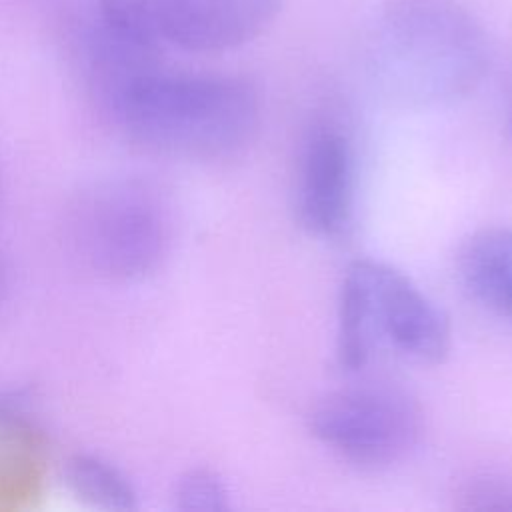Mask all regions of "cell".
<instances>
[{
    "instance_id": "9c48e42d",
    "label": "cell",
    "mask_w": 512,
    "mask_h": 512,
    "mask_svg": "<svg viewBox=\"0 0 512 512\" xmlns=\"http://www.w3.org/2000/svg\"><path fill=\"white\" fill-rule=\"evenodd\" d=\"M62 482L84 504L102 510H136L138 492L112 462L90 452H74L62 462Z\"/></svg>"
},
{
    "instance_id": "8fae6325",
    "label": "cell",
    "mask_w": 512,
    "mask_h": 512,
    "mask_svg": "<svg viewBox=\"0 0 512 512\" xmlns=\"http://www.w3.org/2000/svg\"><path fill=\"white\" fill-rule=\"evenodd\" d=\"M464 506L472 510H512V480L484 474L470 480L462 492Z\"/></svg>"
},
{
    "instance_id": "ba28073f",
    "label": "cell",
    "mask_w": 512,
    "mask_h": 512,
    "mask_svg": "<svg viewBox=\"0 0 512 512\" xmlns=\"http://www.w3.org/2000/svg\"><path fill=\"white\" fill-rule=\"evenodd\" d=\"M458 274L480 306L512 324L510 226H490L474 232L460 248Z\"/></svg>"
},
{
    "instance_id": "7c38bea8",
    "label": "cell",
    "mask_w": 512,
    "mask_h": 512,
    "mask_svg": "<svg viewBox=\"0 0 512 512\" xmlns=\"http://www.w3.org/2000/svg\"><path fill=\"white\" fill-rule=\"evenodd\" d=\"M6 290H8V266H6L4 258L0 256V302L6 296Z\"/></svg>"
},
{
    "instance_id": "277c9868",
    "label": "cell",
    "mask_w": 512,
    "mask_h": 512,
    "mask_svg": "<svg viewBox=\"0 0 512 512\" xmlns=\"http://www.w3.org/2000/svg\"><path fill=\"white\" fill-rule=\"evenodd\" d=\"M68 224L80 262L114 282L154 274L172 244V218L164 198L138 178L94 184L74 204Z\"/></svg>"
},
{
    "instance_id": "5b68a950",
    "label": "cell",
    "mask_w": 512,
    "mask_h": 512,
    "mask_svg": "<svg viewBox=\"0 0 512 512\" xmlns=\"http://www.w3.org/2000/svg\"><path fill=\"white\" fill-rule=\"evenodd\" d=\"M310 430L342 460L380 470L412 454L424 418L418 402L400 386L364 382L324 396L310 414Z\"/></svg>"
},
{
    "instance_id": "4fadbf2b",
    "label": "cell",
    "mask_w": 512,
    "mask_h": 512,
    "mask_svg": "<svg viewBox=\"0 0 512 512\" xmlns=\"http://www.w3.org/2000/svg\"><path fill=\"white\" fill-rule=\"evenodd\" d=\"M510 122H512V120H510Z\"/></svg>"
},
{
    "instance_id": "6da1fadb",
    "label": "cell",
    "mask_w": 512,
    "mask_h": 512,
    "mask_svg": "<svg viewBox=\"0 0 512 512\" xmlns=\"http://www.w3.org/2000/svg\"><path fill=\"white\" fill-rule=\"evenodd\" d=\"M488 62V36L458 0H392L368 38L376 84L404 106L432 108L466 98Z\"/></svg>"
},
{
    "instance_id": "52a82bcc",
    "label": "cell",
    "mask_w": 512,
    "mask_h": 512,
    "mask_svg": "<svg viewBox=\"0 0 512 512\" xmlns=\"http://www.w3.org/2000/svg\"><path fill=\"white\" fill-rule=\"evenodd\" d=\"M282 0H158L164 42L188 52H224L260 36Z\"/></svg>"
},
{
    "instance_id": "7a4b0ae2",
    "label": "cell",
    "mask_w": 512,
    "mask_h": 512,
    "mask_svg": "<svg viewBox=\"0 0 512 512\" xmlns=\"http://www.w3.org/2000/svg\"><path fill=\"white\" fill-rule=\"evenodd\" d=\"M106 114L128 140L150 152L220 160L254 140L260 98L236 76L156 68L126 88Z\"/></svg>"
},
{
    "instance_id": "3957f363",
    "label": "cell",
    "mask_w": 512,
    "mask_h": 512,
    "mask_svg": "<svg viewBox=\"0 0 512 512\" xmlns=\"http://www.w3.org/2000/svg\"><path fill=\"white\" fill-rule=\"evenodd\" d=\"M382 340L418 362L438 364L450 352L452 332L442 308L406 274L378 260H354L338 296V364L348 372L364 368Z\"/></svg>"
},
{
    "instance_id": "8992f818",
    "label": "cell",
    "mask_w": 512,
    "mask_h": 512,
    "mask_svg": "<svg viewBox=\"0 0 512 512\" xmlns=\"http://www.w3.org/2000/svg\"><path fill=\"white\" fill-rule=\"evenodd\" d=\"M354 210V150L334 120L314 122L298 156L296 212L318 238H340Z\"/></svg>"
},
{
    "instance_id": "30bf717a",
    "label": "cell",
    "mask_w": 512,
    "mask_h": 512,
    "mask_svg": "<svg viewBox=\"0 0 512 512\" xmlns=\"http://www.w3.org/2000/svg\"><path fill=\"white\" fill-rule=\"evenodd\" d=\"M174 504L186 512H222L230 508V492L218 472L192 468L176 482Z\"/></svg>"
}]
</instances>
